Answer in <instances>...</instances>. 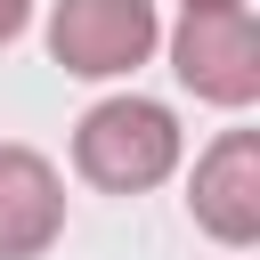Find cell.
<instances>
[{"label":"cell","mask_w":260,"mask_h":260,"mask_svg":"<svg viewBox=\"0 0 260 260\" xmlns=\"http://www.w3.org/2000/svg\"><path fill=\"white\" fill-rule=\"evenodd\" d=\"M171 73L203 106H252L260 98V24L244 0L228 8H187L171 32Z\"/></svg>","instance_id":"obj_2"},{"label":"cell","mask_w":260,"mask_h":260,"mask_svg":"<svg viewBox=\"0 0 260 260\" xmlns=\"http://www.w3.org/2000/svg\"><path fill=\"white\" fill-rule=\"evenodd\" d=\"M162 41V16L154 0H57L49 8V57L81 81H114V73H138Z\"/></svg>","instance_id":"obj_3"},{"label":"cell","mask_w":260,"mask_h":260,"mask_svg":"<svg viewBox=\"0 0 260 260\" xmlns=\"http://www.w3.org/2000/svg\"><path fill=\"white\" fill-rule=\"evenodd\" d=\"M24 24H32V0H0V49H8Z\"/></svg>","instance_id":"obj_6"},{"label":"cell","mask_w":260,"mask_h":260,"mask_svg":"<svg viewBox=\"0 0 260 260\" xmlns=\"http://www.w3.org/2000/svg\"><path fill=\"white\" fill-rule=\"evenodd\" d=\"M73 171L106 195H146L179 171V114L154 98H98L73 122Z\"/></svg>","instance_id":"obj_1"},{"label":"cell","mask_w":260,"mask_h":260,"mask_svg":"<svg viewBox=\"0 0 260 260\" xmlns=\"http://www.w3.org/2000/svg\"><path fill=\"white\" fill-rule=\"evenodd\" d=\"M187 211H195V228L219 236L228 252L260 244V130H219V138L195 154Z\"/></svg>","instance_id":"obj_4"},{"label":"cell","mask_w":260,"mask_h":260,"mask_svg":"<svg viewBox=\"0 0 260 260\" xmlns=\"http://www.w3.org/2000/svg\"><path fill=\"white\" fill-rule=\"evenodd\" d=\"M187 8H228V0H187Z\"/></svg>","instance_id":"obj_7"},{"label":"cell","mask_w":260,"mask_h":260,"mask_svg":"<svg viewBox=\"0 0 260 260\" xmlns=\"http://www.w3.org/2000/svg\"><path fill=\"white\" fill-rule=\"evenodd\" d=\"M65 236V179L41 146L0 138V260H41Z\"/></svg>","instance_id":"obj_5"}]
</instances>
